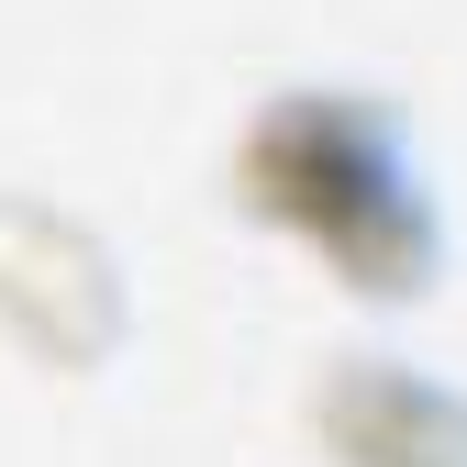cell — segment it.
Masks as SVG:
<instances>
[{
  "instance_id": "6da1fadb",
  "label": "cell",
  "mask_w": 467,
  "mask_h": 467,
  "mask_svg": "<svg viewBox=\"0 0 467 467\" xmlns=\"http://www.w3.org/2000/svg\"><path fill=\"white\" fill-rule=\"evenodd\" d=\"M245 167L289 223H312V245L357 256V267H412L423 256V190L400 179L389 134H368L345 100H278L245 134Z\"/></svg>"
}]
</instances>
